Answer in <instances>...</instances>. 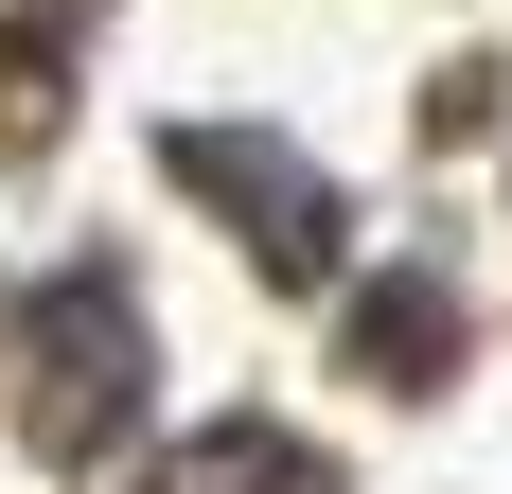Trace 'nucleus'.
Instances as JSON below:
<instances>
[{
    "instance_id": "nucleus-1",
    "label": "nucleus",
    "mask_w": 512,
    "mask_h": 494,
    "mask_svg": "<svg viewBox=\"0 0 512 494\" xmlns=\"http://www.w3.org/2000/svg\"><path fill=\"white\" fill-rule=\"evenodd\" d=\"M124 389H142L124 300H106V283H53V300H36V424H53V442H106Z\"/></svg>"
},
{
    "instance_id": "nucleus-2",
    "label": "nucleus",
    "mask_w": 512,
    "mask_h": 494,
    "mask_svg": "<svg viewBox=\"0 0 512 494\" xmlns=\"http://www.w3.org/2000/svg\"><path fill=\"white\" fill-rule=\"evenodd\" d=\"M142 494H318V477H301L283 442H248V424H230V442H195V459H159Z\"/></svg>"
}]
</instances>
